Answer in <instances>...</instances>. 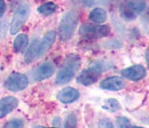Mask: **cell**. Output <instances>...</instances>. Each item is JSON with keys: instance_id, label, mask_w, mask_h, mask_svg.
Listing matches in <instances>:
<instances>
[{"instance_id": "obj_15", "label": "cell", "mask_w": 149, "mask_h": 128, "mask_svg": "<svg viewBox=\"0 0 149 128\" xmlns=\"http://www.w3.org/2000/svg\"><path fill=\"white\" fill-rule=\"evenodd\" d=\"M28 42H29V40H28V37L25 36V35H19V36H17L15 38V40H14V44H13L14 51L16 53L23 52L28 47Z\"/></svg>"}, {"instance_id": "obj_20", "label": "cell", "mask_w": 149, "mask_h": 128, "mask_svg": "<svg viewBox=\"0 0 149 128\" xmlns=\"http://www.w3.org/2000/svg\"><path fill=\"white\" fill-rule=\"evenodd\" d=\"M24 126V122L22 119H13V120H9L3 128H23Z\"/></svg>"}, {"instance_id": "obj_24", "label": "cell", "mask_w": 149, "mask_h": 128, "mask_svg": "<svg viewBox=\"0 0 149 128\" xmlns=\"http://www.w3.org/2000/svg\"><path fill=\"white\" fill-rule=\"evenodd\" d=\"M5 10H6V3L3 0H0V16L3 15Z\"/></svg>"}, {"instance_id": "obj_22", "label": "cell", "mask_w": 149, "mask_h": 128, "mask_svg": "<svg viewBox=\"0 0 149 128\" xmlns=\"http://www.w3.org/2000/svg\"><path fill=\"white\" fill-rule=\"evenodd\" d=\"M99 128H113V125L109 119H102L99 122Z\"/></svg>"}, {"instance_id": "obj_26", "label": "cell", "mask_w": 149, "mask_h": 128, "mask_svg": "<svg viewBox=\"0 0 149 128\" xmlns=\"http://www.w3.org/2000/svg\"><path fill=\"white\" fill-rule=\"evenodd\" d=\"M35 128H44V127H41V126H37V127H35Z\"/></svg>"}, {"instance_id": "obj_7", "label": "cell", "mask_w": 149, "mask_h": 128, "mask_svg": "<svg viewBox=\"0 0 149 128\" xmlns=\"http://www.w3.org/2000/svg\"><path fill=\"white\" fill-rule=\"evenodd\" d=\"M55 71V68L52 63H44L41 65L37 66L32 73V78L35 81H41L47 78H49Z\"/></svg>"}, {"instance_id": "obj_21", "label": "cell", "mask_w": 149, "mask_h": 128, "mask_svg": "<svg viewBox=\"0 0 149 128\" xmlns=\"http://www.w3.org/2000/svg\"><path fill=\"white\" fill-rule=\"evenodd\" d=\"M116 125H117L118 128H132L130 120H129L127 118H125V117H119V118H117Z\"/></svg>"}, {"instance_id": "obj_19", "label": "cell", "mask_w": 149, "mask_h": 128, "mask_svg": "<svg viewBox=\"0 0 149 128\" xmlns=\"http://www.w3.org/2000/svg\"><path fill=\"white\" fill-rule=\"evenodd\" d=\"M76 127H77V118H76V114L70 113L67 117V119H65L64 127L63 128H76Z\"/></svg>"}, {"instance_id": "obj_17", "label": "cell", "mask_w": 149, "mask_h": 128, "mask_svg": "<svg viewBox=\"0 0 149 128\" xmlns=\"http://www.w3.org/2000/svg\"><path fill=\"white\" fill-rule=\"evenodd\" d=\"M38 40H33V42L31 44V46L28 48V52L25 54V62L30 63L32 62L35 58H37V48H38Z\"/></svg>"}, {"instance_id": "obj_1", "label": "cell", "mask_w": 149, "mask_h": 128, "mask_svg": "<svg viewBox=\"0 0 149 128\" xmlns=\"http://www.w3.org/2000/svg\"><path fill=\"white\" fill-rule=\"evenodd\" d=\"M79 66H80V60L77 55L72 54L68 56L63 66L60 69V71L56 75V84L63 85V84L69 82L74 77Z\"/></svg>"}, {"instance_id": "obj_27", "label": "cell", "mask_w": 149, "mask_h": 128, "mask_svg": "<svg viewBox=\"0 0 149 128\" xmlns=\"http://www.w3.org/2000/svg\"><path fill=\"white\" fill-rule=\"evenodd\" d=\"M132 128H142V127H132Z\"/></svg>"}, {"instance_id": "obj_3", "label": "cell", "mask_w": 149, "mask_h": 128, "mask_svg": "<svg viewBox=\"0 0 149 128\" xmlns=\"http://www.w3.org/2000/svg\"><path fill=\"white\" fill-rule=\"evenodd\" d=\"M146 8V0H125L120 5V15L132 21L139 16Z\"/></svg>"}, {"instance_id": "obj_9", "label": "cell", "mask_w": 149, "mask_h": 128, "mask_svg": "<svg viewBox=\"0 0 149 128\" xmlns=\"http://www.w3.org/2000/svg\"><path fill=\"white\" fill-rule=\"evenodd\" d=\"M56 38V33L54 31H48L44 38L41 39V41L38 44V48H37V57H40L45 54L49 48L51 46L54 44Z\"/></svg>"}, {"instance_id": "obj_10", "label": "cell", "mask_w": 149, "mask_h": 128, "mask_svg": "<svg viewBox=\"0 0 149 128\" xmlns=\"http://www.w3.org/2000/svg\"><path fill=\"white\" fill-rule=\"evenodd\" d=\"M100 87L106 91H120L125 87V82L119 77H109L100 84Z\"/></svg>"}, {"instance_id": "obj_14", "label": "cell", "mask_w": 149, "mask_h": 128, "mask_svg": "<svg viewBox=\"0 0 149 128\" xmlns=\"http://www.w3.org/2000/svg\"><path fill=\"white\" fill-rule=\"evenodd\" d=\"M90 18L93 21L94 23L101 24V23L106 22V19H107V12L103 8L96 7L90 13Z\"/></svg>"}, {"instance_id": "obj_4", "label": "cell", "mask_w": 149, "mask_h": 128, "mask_svg": "<svg viewBox=\"0 0 149 128\" xmlns=\"http://www.w3.org/2000/svg\"><path fill=\"white\" fill-rule=\"evenodd\" d=\"M30 15V6L25 2L22 1L19 5V7L15 10V14L13 16L10 26H9V32L10 35H15L19 32V30L22 28V25L26 22V19Z\"/></svg>"}, {"instance_id": "obj_2", "label": "cell", "mask_w": 149, "mask_h": 128, "mask_svg": "<svg viewBox=\"0 0 149 128\" xmlns=\"http://www.w3.org/2000/svg\"><path fill=\"white\" fill-rule=\"evenodd\" d=\"M77 23H78V14L74 10L68 12L61 19V23L58 25L60 39L63 41L69 40L72 37L74 30L77 28Z\"/></svg>"}, {"instance_id": "obj_8", "label": "cell", "mask_w": 149, "mask_h": 128, "mask_svg": "<svg viewBox=\"0 0 149 128\" xmlns=\"http://www.w3.org/2000/svg\"><path fill=\"white\" fill-rule=\"evenodd\" d=\"M122 75L132 81H139L146 77V69L142 65H133L122 71Z\"/></svg>"}, {"instance_id": "obj_18", "label": "cell", "mask_w": 149, "mask_h": 128, "mask_svg": "<svg viewBox=\"0 0 149 128\" xmlns=\"http://www.w3.org/2000/svg\"><path fill=\"white\" fill-rule=\"evenodd\" d=\"M103 109L108 110L110 112H116V111H118L120 109V104L115 98H108L103 104Z\"/></svg>"}, {"instance_id": "obj_13", "label": "cell", "mask_w": 149, "mask_h": 128, "mask_svg": "<svg viewBox=\"0 0 149 128\" xmlns=\"http://www.w3.org/2000/svg\"><path fill=\"white\" fill-rule=\"evenodd\" d=\"M99 74H100V73L95 72V71L91 70V69L84 70L81 73H79V75L77 77V82L80 84V85H84V86L93 85L94 82L97 81Z\"/></svg>"}, {"instance_id": "obj_16", "label": "cell", "mask_w": 149, "mask_h": 128, "mask_svg": "<svg viewBox=\"0 0 149 128\" xmlns=\"http://www.w3.org/2000/svg\"><path fill=\"white\" fill-rule=\"evenodd\" d=\"M56 10V5L54 2H45L41 6L38 7V13H40L44 16H48L53 14Z\"/></svg>"}, {"instance_id": "obj_12", "label": "cell", "mask_w": 149, "mask_h": 128, "mask_svg": "<svg viewBox=\"0 0 149 128\" xmlns=\"http://www.w3.org/2000/svg\"><path fill=\"white\" fill-rule=\"evenodd\" d=\"M79 98V91L72 87H65L57 94V100L62 103H72Z\"/></svg>"}, {"instance_id": "obj_5", "label": "cell", "mask_w": 149, "mask_h": 128, "mask_svg": "<svg viewBox=\"0 0 149 128\" xmlns=\"http://www.w3.org/2000/svg\"><path fill=\"white\" fill-rule=\"evenodd\" d=\"M80 36L87 39L94 38H103L110 33V28L108 25H91V24H84L79 29Z\"/></svg>"}, {"instance_id": "obj_6", "label": "cell", "mask_w": 149, "mask_h": 128, "mask_svg": "<svg viewBox=\"0 0 149 128\" xmlns=\"http://www.w3.org/2000/svg\"><path fill=\"white\" fill-rule=\"evenodd\" d=\"M29 85V79L25 74L23 73H17V72H13L8 79L6 80L5 82V86L8 91H23L28 87Z\"/></svg>"}, {"instance_id": "obj_11", "label": "cell", "mask_w": 149, "mask_h": 128, "mask_svg": "<svg viewBox=\"0 0 149 128\" xmlns=\"http://www.w3.org/2000/svg\"><path fill=\"white\" fill-rule=\"evenodd\" d=\"M19 105L17 98L13 96H7L0 100V118L6 117L8 113H10L13 110Z\"/></svg>"}, {"instance_id": "obj_23", "label": "cell", "mask_w": 149, "mask_h": 128, "mask_svg": "<svg viewBox=\"0 0 149 128\" xmlns=\"http://www.w3.org/2000/svg\"><path fill=\"white\" fill-rule=\"evenodd\" d=\"M83 1H84V3H85L86 6H88V7L93 6V5H95V3L101 2V0H83Z\"/></svg>"}, {"instance_id": "obj_25", "label": "cell", "mask_w": 149, "mask_h": 128, "mask_svg": "<svg viewBox=\"0 0 149 128\" xmlns=\"http://www.w3.org/2000/svg\"><path fill=\"white\" fill-rule=\"evenodd\" d=\"M146 61H147V64H148V68H149V48L147 49V52H146Z\"/></svg>"}]
</instances>
